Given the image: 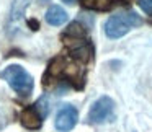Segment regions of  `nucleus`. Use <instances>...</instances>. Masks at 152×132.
<instances>
[{"label":"nucleus","instance_id":"obj_1","mask_svg":"<svg viewBox=\"0 0 152 132\" xmlns=\"http://www.w3.org/2000/svg\"><path fill=\"white\" fill-rule=\"evenodd\" d=\"M0 77H2V78L10 85V88L13 90L15 93H18L20 96H30L31 93H33L34 80H33V77H31V73L26 72L21 65L12 64V65L5 67V69L0 72Z\"/></svg>","mask_w":152,"mask_h":132},{"label":"nucleus","instance_id":"obj_2","mask_svg":"<svg viewBox=\"0 0 152 132\" xmlns=\"http://www.w3.org/2000/svg\"><path fill=\"white\" fill-rule=\"evenodd\" d=\"M139 25H142V18L136 12H119L116 15H111L106 20L105 34L110 39H118V38L128 34L131 28H136Z\"/></svg>","mask_w":152,"mask_h":132},{"label":"nucleus","instance_id":"obj_3","mask_svg":"<svg viewBox=\"0 0 152 132\" xmlns=\"http://www.w3.org/2000/svg\"><path fill=\"white\" fill-rule=\"evenodd\" d=\"M115 117V101L110 96H100L88 111V121L92 124H103Z\"/></svg>","mask_w":152,"mask_h":132},{"label":"nucleus","instance_id":"obj_4","mask_svg":"<svg viewBox=\"0 0 152 132\" xmlns=\"http://www.w3.org/2000/svg\"><path fill=\"white\" fill-rule=\"evenodd\" d=\"M77 119H79V111H77L75 106L72 104H64L59 109V112L56 114L54 119V125L59 132H69L74 129V125L77 124Z\"/></svg>","mask_w":152,"mask_h":132},{"label":"nucleus","instance_id":"obj_5","mask_svg":"<svg viewBox=\"0 0 152 132\" xmlns=\"http://www.w3.org/2000/svg\"><path fill=\"white\" fill-rule=\"evenodd\" d=\"M20 121H21V125L25 129H30V131H38V129L43 125V116L39 114L36 106H28L21 111L20 114Z\"/></svg>","mask_w":152,"mask_h":132},{"label":"nucleus","instance_id":"obj_6","mask_svg":"<svg viewBox=\"0 0 152 132\" xmlns=\"http://www.w3.org/2000/svg\"><path fill=\"white\" fill-rule=\"evenodd\" d=\"M66 67H67V62H66V59H64L62 56L54 57V59L49 62L48 70H46V73H44V77H43V85L48 86L49 85V80H54V78H57V77L64 75Z\"/></svg>","mask_w":152,"mask_h":132},{"label":"nucleus","instance_id":"obj_7","mask_svg":"<svg viewBox=\"0 0 152 132\" xmlns=\"http://www.w3.org/2000/svg\"><path fill=\"white\" fill-rule=\"evenodd\" d=\"M44 17H46L48 25H51V26H61L69 20V13L61 5H51Z\"/></svg>","mask_w":152,"mask_h":132},{"label":"nucleus","instance_id":"obj_8","mask_svg":"<svg viewBox=\"0 0 152 132\" xmlns=\"http://www.w3.org/2000/svg\"><path fill=\"white\" fill-rule=\"evenodd\" d=\"M87 30L88 28L85 26V25L82 23V21H72V23H69V26L66 28V31H64V34H66V38H74V39H83V38L87 36Z\"/></svg>","mask_w":152,"mask_h":132},{"label":"nucleus","instance_id":"obj_9","mask_svg":"<svg viewBox=\"0 0 152 132\" xmlns=\"http://www.w3.org/2000/svg\"><path fill=\"white\" fill-rule=\"evenodd\" d=\"M31 0H13L12 2V8H10V20L12 21H18L23 18L26 8L30 7Z\"/></svg>","mask_w":152,"mask_h":132},{"label":"nucleus","instance_id":"obj_10","mask_svg":"<svg viewBox=\"0 0 152 132\" xmlns=\"http://www.w3.org/2000/svg\"><path fill=\"white\" fill-rule=\"evenodd\" d=\"M79 75H80V70L75 64H67L66 70H64V77H66V82L72 83L74 80H79Z\"/></svg>","mask_w":152,"mask_h":132},{"label":"nucleus","instance_id":"obj_11","mask_svg":"<svg viewBox=\"0 0 152 132\" xmlns=\"http://www.w3.org/2000/svg\"><path fill=\"white\" fill-rule=\"evenodd\" d=\"M38 108V111H39V114L43 116V119L46 117L48 114H49V99H48V96H41L39 99L36 101V104H34Z\"/></svg>","mask_w":152,"mask_h":132},{"label":"nucleus","instance_id":"obj_12","mask_svg":"<svg viewBox=\"0 0 152 132\" xmlns=\"http://www.w3.org/2000/svg\"><path fill=\"white\" fill-rule=\"evenodd\" d=\"M111 5H113V0H93L92 8L98 12H106L111 8Z\"/></svg>","mask_w":152,"mask_h":132},{"label":"nucleus","instance_id":"obj_13","mask_svg":"<svg viewBox=\"0 0 152 132\" xmlns=\"http://www.w3.org/2000/svg\"><path fill=\"white\" fill-rule=\"evenodd\" d=\"M136 2H137V5L141 7V10L144 13L152 17V0H136Z\"/></svg>","mask_w":152,"mask_h":132},{"label":"nucleus","instance_id":"obj_14","mask_svg":"<svg viewBox=\"0 0 152 132\" xmlns=\"http://www.w3.org/2000/svg\"><path fill=\"white\" fill-rule=\"evenodd\" d=\"M26 25H28V28H30L31 31H38V30L41 28L39 20H36V18H28V20H26Z\"/></svg>","mask_w":152,"mask_h":132},{"label":"nucleus","instance_id":"obj_15","mask_svg":"<svg viewBox=\"0 0 152 132\" xmlns=\"http://www.w3.org/2000/svg\"><path fill=\"white\" fill-rule=\"evenodd\" d=\"M69 90H70V83H69V82H62L59 86H57L56 93H57V95H66Z\"/></svg>","mask_w":152,"mask_h":132},{"label":"nucleus","instance_id":"obj_16","mask_svg":"<svg viewBox=\"0 0 152 132\" xmlns=\"http://www.w3.org/2000/svg\"><path fill=\"white\" fill-rule=\"evenodd\" d=\"M5 125H7V119H5V116H4V111L0 109V129H4Z\"/></svg>","mask_w":152,"mask_h":132},{"label":"nucleus","instance_id":"obj_17","mask_svg":"<svg viewBox=\"0 0 152 132\" xmlns=\"http://www.w3.org/2000/svg\"><path fill=\"white\" fill-rule=\"evenodd\" d=\"M62 2H64V4H67V5H74L77 0H62Z\"/></svg>","mask_w":152,"mask_h":132},{"label":"nucleus","instance_id":"obj_18","mask_svg":"<svg viewBox=\"0 0 152 132\" xmlns=\"http://www.w3.org/2000/svg\"><path fill=\"white\" fill-rule=\"evenodd\" d=\"M48 2H49V0H38V4H39V5H46Z\"/></svg>","mask_w":152,"mask_h":132}]
</instances>
